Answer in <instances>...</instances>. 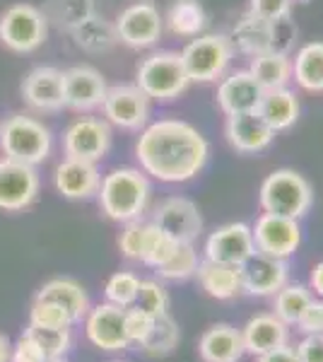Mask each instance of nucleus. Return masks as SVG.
Returning <instances> with one entry per match:
<instances>
[{
  "label": "nucleus",
  "instance_id": "f257e3e1",
  "mask_svg": "<svg viewBox=\"0 0 323 362\" xmlns=\"http://www.w3.org/2000/svg\"><path fill=\"white\" fill-rule=\"evenodd\" d=\"M138 133L135 157L140 162V169L162 184L191 181L208 165V140L189 121L160 119Z\"/></svg>",
  "mask_w": 323,
  "mask_h": 362
},
{
  "label": "nucleus",
  "instance_id": "f03ea898",
  "mask_svg": "<svg viewBox=\"0 0 323 362\" xmlns=\"http://www.w3.org/2000/svg\"><path fill=\"white\" fill-rule=\"evenodd\" d=\"M102 213L114 223L140 220L150 203V181L143 169L119 167L104 174L97 191Z\"/></svg>",
  "mask_w": 323,
  "mask_h": 362
},
{
  "label": "nucleus",
  "instance_id": "7ed1b4c3",
  "mask_svg": "<svg viewBox=\"0 0 323 362\" xmlns=\"http://www.w3.org/2000/svg\"><path fill=\"white\" fill-rule=\"evenodd\" d=\"M54 136L49 126L29 114H13L0 124V150L8 160L37 167L49 160Z\"/></svg>",
  "mask_w": 323,
  "mask_h": 362
},
{
  "label": "nucleus",
  "instance_id": "20e7f679",
  "mask_svg": "<svg viewBox=\"0 0 323 362\" xmlns=\"http://www.w3.org/2000/svg\"><path fill=\"white\" fill-rule=\"evenodd\" d=\"M258 203L263 213L287 215V218H304L314 206L311 184L295 169H275L270 172L258 191Z\"/></svg>",
  "mask_w": 323,
  "mask_h": 362
},
{
  "label": "nucleus",
  "instance_id": "39448f33",
  "mask_svg": "<svg viewBox=\"0 0 323 362\" xmlns=\"http://www.w3.org/2000/svg\"><path fill=\"white\" fill-rule=\"evenodd\" d=\"M135 85L148 95L150 102H174L191 85L181 54L155 51L145 56L135 70Z\"/></svg>",
  "mask_w": 323,
  "mask_h": 362
},
{
  "label": "nucleus",
  "instance_id": "423d86ee",
  "mask_svg": "<svg viewBox=\"0 0 323 362\" xmlns=\"http://www.w3.org/2000/svg\"><path fill=\"white\" fill-rule=\"evenodd\" d=\"M232 58L234 46L227 34H201L181 51V61L191 83H215L225 78Z\"/></svg>",
  "mask_w": 323,
  "mask_h": 362
},
{
  "label": "nucleus",
  "instance_id": "0eeeda50",
  "mask_svg": "<svg viewBox=\"0 0 323 362\" xmlns=\"http://www.w3.org/2000/svg\"><path fill=\"white\" fill-rule=\"evenodd\" d=\"M49 37V22L41 8L15 3L0 15V46L13 54H34Z\"/></svg>",
  "mask_w": 323,
  "mask_h": 362
},
{
  "label": "nucleus",
  "instance_id": "6e6552de",
  "mask_svg": "<svg viewBox=\"0 0 323 362\" xmlns=\"http://www.w3.org/2000/svg\"><path fill=\"white\" fill-rule=\"evenodd\" d=\"M102 112L109 126L121 131H143L150 124V99L138 85H109Z\"/></svg>",
  "mask_w": 323,
  "mask_h": 362
},
{
  "label": "nucleus",
  "instance_id": "1a4fd4ad",
  "mask_svg": "<svg viewBox=\"0 0 323 362\" xmlns=\"http://www.w3.org/2000/svg\"><path fill=\"white\" fill-rule=\"evenodd\" d=\"M111 126L97 116H80L63 133V153L73 160L97 162L111 150Z\"/></svg>",
  "mask_w": 323,
  "mask_h": 362
},
{
  "label": "nucleus",
  "instance_id": "9d476101",
  "mask_svg": "<svg viewBox=\"0 0 323 362\" xmlns=\"http://www.w3.org/2000/svg\"><path fill=\"white\" fill-rule=\"evenodd\" d=\"M116 34L119 44H126L128 49H150L162 39L164 20L160 10L148 0L128 5L123 13L116 17Z\"/></svg>",
  "mask_w": 323,
  "mask_h": 362
},
{
  "label": "nucleus",
  "instance_id": "9b49d317",
  "mask_svg": "<svg viewBox=\"0 0 323 362\" xmlns=\"http://www.w3.org/2000/svg\"><path fill=\"white\" fill-rule=\"evenodd\" d=\"M254 235L256 251L263 256H273V259H287L299 249L302 244V227L299 220L287 218V215H273L263 213L251 227Z\"/></svg>",
  "mask_w": 323,
  "mask_h": 362
},
{
  "label": "nucleus",
  "instance_id": "f8f14e48",
  "mask_svg": "<svg viewBox=\"0 0 323 362\" xmlns=\"http://www.w3.org/2000/svg\"><path fill=\"white\" fill-rule=\"evenodd\" d=\"M41 179L37 167L15 162L3 157L0 160V210L17 213L37 201Z\"/></svg>",
  "mask_w": 323,
  "mask_h": 362
},
{
  "label": "nucleus",
  "instance_id": "ddd939ff",
  "mask_svg": "<svg viewBox=\"0 0 323 362\" xmlns=\"http://www.w3.org/2000/svg\"><path fill=\"white\" fill-rule=\"evenodd\" d=\"M107 80L92 66H70L63 70V107L87 114L102 107L107 97Z\"/></svg>",
  "mask_w": 323,
  "mask_h": 362
},
{
  "label": "nucleus",
  "instance_id": "4468645a",
  "mask_svg": "<svg viewBox=\"0 0 323 362\" xmlns=\"http://www.w3.org/2000/svg\"><path fill=\"white\" fill-rule=\"evenodd\" d=\"M152 223L176 242L193 244L203 232V215L191 198L172 196L162 201L152 213Z\"/></svg>",
  "mask_w": 323,
  "mask_h": 362
},
{
  "label": "nucleus",
  "instance_id": "2eb2a0df",
  "mask_svg": "<svg viewBox=\"0 0 323 362\" xmlns=\"http://www.w3.org/2000/svg\"><path fill=\"white\" fill-rule=\"evenodd\" d=\"M22 102L37 114L63 112V70L54 66H37L25 75L20 85Z\"/></svg>",
  "mask_w": 323,
  "mask_h": 362
},
{
  "label": "nucleus",
  "instance_id": "dca6fc26",
  "mask_svg": "<svg viewBox=\"0 0 323 362\" xmlns=\"http://www.w3.org/2000/svg\"><path fill=\"white\" fill-rule=\"evenodd\" d=\"M254 254V235L246 223H229L217 227L205 242V259L215 261V264L244 266Z\"/></svg>",
  "mask_w": 323,
  "mask_h": 362
},
{
  "label": "nucleus",
  "instance_id": "f3484780",
  "mask_svg": "<svg viewBox=\"0 0 323 362\" xmlns=\"http://www.w3.org/2000/svg\"><path fill=\"white\" fill-rule=\"evenodd\" d=\"M85 331L90 343L99 350H107V353H116V350H128L126 336V309L116 307L111 302L97 305L90 309L85 317Z\"/></svg>",
  "mask_w": 323,
  "mask_h": 362
},
{
  "label": "nucleus",
  "instance_id": "a211bd4d",
  "mask_svg": "<svg viewBox=\"0 0 323 362\" xmlns=\"http://www.w3.org/2000/svg\"><path fill=\"white\" fill-rule=\"evenodd\" d=\"M99 184H102V174L95 162L63 157L54 169L56 191L68 201H90L92 196H97Z\"/></svg>",
  "mask_w": 323,
  "mask_h": 362
},
{
  "label": "nucleus",
  "instance_id": "6ab92c4d",
  "mask_svg": "<svg viewBox=\"0 0 323 362\" xmlns=\"http://www.w3.org/2000/svg\"><path fill=\"white\" fill-rule=\"evenodd\" d=\"M290 266L285 259L256 254L242 266V293L251 297H270L287 285Z\"/></svg>",
  "mask_w": 323,
  "mask_h": 362
},
{
  "label": "nucleus",
  "instance_id": "aec40b11",
  "mask_svg": "<svg viewBox=\"0 0 323 362\" xmlns=\"http://www.w3.org/2000/svg\"><path fill=\"white\" fill-rule=\"evenodd\" d=\"M225 138L237 153L256 155L270 148V143L275 140V131L256 112H246L227 116Z\"/></svg>",
  "mask_w": 323,
  "mask_h": 362
},
{
  "label": "nucleus",
  "instance_id": "412c9836",
  "mask_svg": "<svg viewBox=\"0 0 323 362\" xmlns=\"http://www.w3.org/2000/svg\"><path fill=\"white\" fill-rule=\"evenodd\" d=\"M261 97L263 87L256 83V78L249 73V68L229 73L227 78H222L220 87H217V104H220L225 116L256 112Z\"/></svg>",
  "mask_w": 323,
  "mask_h": 362
},
{
  "label": "nucleus",
  "instance_id": "4be33fe9",
  "mask_svg": "<svg viewBox=\"0 0 323 362\" xmlns=\"http://www.w3.org/2000/svg\"><path fill=\"white\" fill-rule=\"evenodd\" d=\"M287 338H290V326L280 321L275 314H256L242 329L244 350L249 355L270 353V350L285 346Z\"/></svg>",
  "mask_w": 323,
  "mask_h": 362
},
{
  "label": "nucleus",
  "instance_id": "5701e85b",
  "mask_svg": "<svg viewBox=\"0 0 323 362\" xmlns=\"http://www.w3.org/2000/svg\"><path fill=\"white\" fill-rule=\"evenodd\" d=\"M198 353L203 362H239L246 355L242 329H234L232 324H215L201 336Z\"/></svg>",
  "mask_w": 323,
  "mask_h": 362
},
{
  "label": "nucleus",
  "instance_id": "b1692460",
  "mask_svg": "<svg viewBox=\"0 0 323 362\" xmlns=\"http://www.w3.org/2000/svg\"><path fill=\"white\" fill-rule=\"evenodd\" d=\"M234 51L242 56L256 58L273 49V22L261 20L254 13H244L229 34Z\"/></svg>",
  "mask_w": 323,
  "mask_h": 362
},
{
  "label": "nucleus",
  "instance_id": "393cba45",
  "mask_svg": "<svg viewBox=\"0 0 323 362\" xmlns=\"http://www.w3.org/2000/svg\"><path fill=\"white\" fill-rule=\"evenodd\" d=\"M256 114L261 116L275 133L287 131L297 124L299 119V99L290 87H278V90H266L258 102Z\"/></svg>",
  "mask_w": 323,
  "mask_h": 362
},
{
  "label": "nucleus",
  "instance_id": "a878e982",
  "mask_svg": "<svg viewBox=\"0 0 323 362\" xmlns=\"http://www.w3.org/2000/svg\"><path fill=\"white\" fill-rule=\"evenodd\" d=\"M198 283L215 300H234L242 295V266L215 264V261H201L198 264Z\"/></svg>",
  "mask_w": 323,
  "mask_h": 362
},
{
  "label": "nucleus",
  "instance_id": "bb28decb",
  "mask_svg": "<svg viewBox=\"0 0 323 362\" xmlns=\"http://www.w3.org/2000/svg\"><path fill=\"white\" fill-rule=\"evenodd\" d=\"M37 300H46L63 307L73 321H82L90 312V297H87L85 288L73 278H54L44 283L37 293Z\"/></svg>",
  "mask_w": 323,
  "mask_h": 362
},
{
  "label": "nucleus",
  "instance_id": "cd10ccee",
  "mask_svg": "<svg viewBox=\"0 0 323 362\" xmlns=\"http://www.w3.org/2000/svg\"><path fill=\"white\" fill-rule=\"evenodd\" d=\"M164 27L174 34V37L196 39L201 37L208 27V13H205L201 0H174L162 15Z\"/></svg>",
  "mask_w": 323,
  "mask_h": 362
},
{
  "label": "nucleus",
  "instance_id": "c85d7f7f",
  "mask_svg": "<svg viewBox=\"0 0 323 362\" xmlns=\"http://www.w3.org/2000/svg\"><path fill=\"white\" fill-rule=\"evenodd\" d=\"M41 13L49 25L70 34L97 15V3L95 0H44Z\"/></svg>",
  "mask_w": 323,
  "mask_h": 362
},
{
  "label": "nucleus",
  "instance_id": "c756f323",
  "mask_svg": "<svg viewBox=\"0 0 323 362\" xmlns=\"http://www.w3.org/2000/svg\"><path fill=\"white\" fill-rule=\"evenodd\" d=\"M292 80L307 92H323V42H309L297 51Z\"/></svg>",
  "mask_w": 323,
  "mask_h": 362
},
{
  "label": "nucleus",
  "instance_id": "7c9ffc66",
  "mask_svg": "<svg viewBox=\"0 0 323 362\" xmlns=\"http://www.w3.org/2000/svg\"><path fill=\"white\" fill-rule=\"evenodd\" d=\"M249 73L263 87V92L287 87L292 80V58L290 54H280V51H266V54L251 58Z\"/></svg>",
  "mask_w": 323,
  "mask_h": 362
},
{
  "label": "nucleus",
  "instance_id": "2f4dec72",
  "mask_svg": "<svg viewBox=\"0 0 323 362\" xmlns=\"http://www.w3.org/2000/svg\"><path fill=\"white\" fill-rule=\"evenodd\" d=\"M75 46L85 54H107L119 44V34H116V25L104 17H90L85 25H80L75 32H70Z\"/></svg>",
  "mask_w": 323,
  "mask_h": 362
},
{
  "label": "nucleus",
  "instance_id": "473e14b6",
  "mask_svg": "<svg viewBox=\"0 0 323 362\" xmlns=\"http://www.w3.org/2000/svg\"><path fill=\"white\" fill-rule=\"evenodd\" d=\"M179 341H181L179 324H176L167 312L155 319L148 338L140 343V350H143L145 355H150V358H164V355H169L176 346H179Z\"/></svg>",
  "mask_w": 323,
  "mask_h": 362
},
{
  "label": "nucleus",
  "instance_id": "72a5a7b5",
  "mask_svg": "<svg viewBox=\"0 0 323 362\" xmlns=\"http://www.w3.org/2000/svg\"><path fill=\"white\" fill-rule=\"evenodd\" d=\"M311 300H314V297H311L307 285L287 283L285 288H280L278 293H275V317L280 321H285L287 326L297 324Z\"/></svg>",
  "mask_w": 323,
  "mask_h": 362
},
{
  "label": "nucleus",
  "instance_id": "f704fd0d",
  "mask_svg": "<svg viewBox=\"0 0 323 362\" xmlns=\"http://www.w3.org/2000/svg\"><path fill=\"white\" fill-rule=\"evenodd\" d=\"M198 264H201V259H198L196 247L186 242H179L174 254L167 259V264H162L157 268V273H160V278L164 280H189L196 276Z\"/></svg>",
  "mask_w": 323,
  "mask_h": 362
},
{
  "label": "nucleus",
  "instance_id": "c9c22d12",
  "mask_svg": "<svg viewBox=\"0 0 323 362\" xmlns=\"http://www.w3.org/2000/svg\"><path fill=\"white\" fill-rule=\"evenodd\" d=\"M179 247V242L172 239L167 232H162L155 223H148V235H145V251H143V261L140 264L150 266V268H160L162 264H167V259L174 254V249Z\"/></svg>",
  "mask_w": 323,
  "mask_h": 362
},
{
  "label": "nucleus",
  "instance_id": "e433bc0d",
  "mask_svg": "<svg viewBox=\"0 0 323 362\" xmlns=\"http://www.w3.org/2000/svg\"><path fill=\"white\" fill-rule=\"evenodd\" d=\"M138 290H140V278L131 271H119L104 285V297H107V302H111V305L128 309L135 305Z\"/></svg>",
  "mask_w": 323,
  "mask_h": 362
},
{
  "label": "nucleus",
  "instance_id": "4c0bfd02",
  "mask_svg": "<svg viewBox=\"0 0 323 362\" xmlns=\"http://www.w3.org/2000/svg\"><path fill=\"white\" fill-rule=\"evenodd\" d=\"M25 334H29L37 341V346L44 350L46 360L63 358L70 350V346H73L70 329H37V326H27Z\"/></svg>",
  "mask_w": 323,
  "mask_h": 362
},
{
  "label": "nucleus",
  "instance_id": "58836bf2",
  "mask_svg": "<svg viewBox=\"0 0 323 362\" xmlns=\"http://www.w3.org/2000/svg\"><path fill=\"white\" fill-rule=\"evenodd\" d=\"M75 321L63 307L54 305L46 300H34L32 309H29V326L37 329H70Z\"/></svg>",
  "mask_w": 323,
  "mask_h": 362
},
{
  "label": "nucleus",
  "instance_id": "ea45409f",
  "mask_svg": "<svg viewBox=\"0 0 323 362\" xmlns=\"http://www.w3.org/2000/svg\"><path fill=\"white\" fill-rule=\"evenodd\" d=\"M138 309H143L145 314L150 317H162L167 314L169 309V295L164 290V285L160 280H140V290H138V297H135V305Z\"/></svg>",
  "mask_w": 323,
  "mask_h": 362
},
{
  "label": "nucleus",
  "instance_id": "a19ab883",
  "mask_svg": "<svg viewBox=\"0 0 323 362\" xmlns=\"http://www.w3.org/2000/svg\"><path fill=\"white\" fill-rule=\"evenodd\" d=\"M145 235H148V223H143V220H131L123 227L119 237V249L128 261H138V264L143 261Z\"/></svg>",
  "mask_w": 323,
  "mask_h": 362
},
{
  "label": "nucleus",
  "instance_id": "79ce46f5",
  "mask_svg": "<svg viewBox=\"0 0 323 362\" xmlns=\"http://www.w3.org/2000/svg\"><path fill=\"white\" fill-rule=\"evenodd\" d=\"M152 324H155V317L145 314L143 309L138 307H128L126 309V336L131 346H140V343L148 338Z\"/></svg>",
  "mask_w": 323,
  "mask_h": 362
},
{
  "label": "nucleus",
  "instance_id": "37998d69",
  "mask_svg": "<svg viewBox=\"0 0 323 362\" xmlns=\"http://www.w3.org/2000/svg\"><path fill=\"white\" fill-rule=\"evenodd\" d=\"M292 0H249V13L258 15L266 22H280L290 17Z\"/></svg>",
  "mask_w": 323,
  "mask_h": 362
},
{
  "label": "nucleus",
  "instance_id": "c03bdc74",
  "mask_svg": "<svg viewBox=\"0 0 323 362\" xmlns=\"http://www.w3.org/2000/svg\"><path fill=\"white\" fill-rule=\"evenodd\" d=\"M10 362H46V355L32 336L22 334L10 348Z\"/></svg>",
  "mask_w": 323,
  "mask_h": 362
},
{
  "label": "nucleus",
  "instance_id": "a18cd8bd",
  "mask_svg": "<svg viewBox=\"0 0 323 362\" xmlns=\"http://www.w3.org/2000/svg\"><path fill=\"white\" fill-rule=\"evenodd\" d=\"M299 331L304 336L309 334H323V297L321 300H311L307 309L302 312V317L297 321Z\"/></svg>",
  "mask_w": 323,
  "mask_h": 362
},
{
  "label": "nucleus",
  "instance_id": "49530a36",
  "mask_svg": "<svg viewBox=\"0 0 323 362\" xmlns=\"http://www.w3.org/2000/svg\"><path fill=\"white\" fill-rule=\"evenodd\" d=\"M297 358L299 362H323V334H309L299 341Z\"/></svg>",
  "mask_w": 323,
  "mask_h": 362
},
{
  "label": "nucleus",
  "instance_id": "de8ad7c7",
  "mask_svg": "<svg viewBox=\"0 0 323 362\" xmlns=\"http://www.w3.org/2000/svg\"><path fill=\"white\" fill-rule=\"evenodd\" d=\"M258 362H299V358H297V350L285 343V346L270 350V353L258 355Z\"/></svg>",
  "mask_w": 323,
  "mask_h": 362
},
{
  "label": "nucleus",
  "instance_id": "09e8293b",
  "mask_svg": "<svg viewBox=\"0 0 323 362\" xmlns=\"http://www.w3.org/2000/svg\"><path fill=\"white\" fill-rule=\"evenodd\" d=\"M311 290L323 297V261L321 264H316L314 271H311Z\"/></svg>",
  "mask_w": 323,
  "mask_h": 362
},
{
  "label": "nucleus",
  "instance_id": "8fccbe9b",
  "mask_svg": "<svg viewBox=\"0 0 323 362\" xmlns=\"http://www.w3.org/2000/svg\"><path fill=\"white\" fill-rule=\"evenodd\" d=\"M10 341L5 338L3 334H0V362H10Z\"/></svg>",
  "mask_w": 323,
  "mask_h": 362
},
{
  "label": "nucleus",
  "instance_id": "3c124183",
  "mask_svg": "<svg viewBox=\"0 0 323 362\" xmlns=\"http://www.w3.org/2000/svg\"><path fill=\"white\" fill-rule=\"evenodd\" d=\"M46 362H66V360H63V358H58V360H46Z\"/></svg>",
  "mask_w": 323,
  "mask_h": 362
},
{
  "label": "nucleus",
  "instance_id": "603ef678",
  "mask_svg": "<svg viewBox=\"0 0 323 362\" xmlns=\"http://www.w3.org/2000/svg\"><path fill=\"white\" fill-rule=\"evenodd\" d=\"M292 3H309V0H292Z\"/></svg>",
  "mask_w": 323,
  "mask_h": 362
},
{
  "label": "nucleus",
  "instance_id": "864d4df0",
  "mask_svg": "<svg viewBox=\"0 0 323 362\" xmlns=\"http://www.w3.org/2000/svg\"><path fill=\"white\" fill-rule=\"evenodd\" d=\"M116 362H121V360H116Z\"/></svg>",
  "mask_w": 323,
  "mask_h": 362
}]
</instances>
